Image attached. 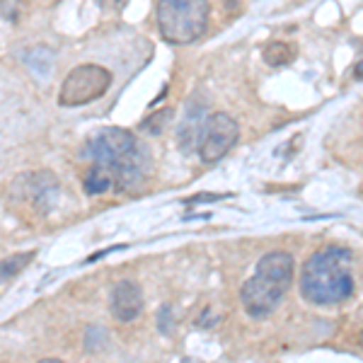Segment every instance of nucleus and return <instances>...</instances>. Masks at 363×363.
<instances>
[{
	"label": "nucleus",
	"mask_w": 363,
	"mask_h": 363,
	"mask_svg": "<svg viewBox=\"0 0 363 363\" xmlns=\"http://www.w3.org/2000/svg\"><path fill=\"white\" fill-rule=\"evenodd\" d=\"M354 78H359V80H363V56L356 61V66H354Z\"/></svg>",
	"instance_id": "15"
},
{
	"label": "nucleus",
	"mask_w": 363,
	"mask_h": 363,
	"mask_svg": "<svg viewBox=\"0 0 363 363\" xmlns=\"http://www.w3.org/2000/svg\"><path fill=\"white\" fill-rule=\"evenodd\" d=\"M201 131H203V104H194V107L189 104L184 119H182V124L177 128V140L184 153L196 148L199 138H201Z\"/></svg>",
	"instance_id": "8"
},
{
	"label": "nucleus",
	"mask_w": 363,
	"mask_h": 363,
	"mask_svg": "<svg viewBox=\"0 0 363 363\" xmlns=\"http://www.w3.org/2000/svg\"><path fill=\"white\" fill-rule=\"evenodd\" d=\"M83 186L85 191L90 196L95 194H104V191H109L114 186V172L109 169L107 165H102V162H95L90 169L85 172L83 177Z\"/></svg>",
	"instance_id": "9"
},
{
	"label": "nucleus",
	"mask_w": 363,
	"mask_h": 363,
	"mask_svg": "<svg viewBox=\"0 0 363 363\" xmlns=\"http://www.w3.org/2000/svg\"><path fill=\"white\" fill-rule=\"evenodd\" d=\"M208 0H157L155 20L162 39L174 46L194 44L208 27Z\"/></svg>",
	"instance_id": "4"
},
{
	"label": "nucleus",
	"mask_w": 363,
	"mask_h": 363,
	"mask_svg": "<svg viewBox=\"0 0 363 363\" xmlns=\"http://www.w3.org/2000/svg\"><path fill=\"white\" fill-rule=\"evenodd\" d=\"M291 284H294V257L289 252H269L259 259L255 277L245 281L240 291L245 313L250 318L272 315L281 298L291 291Z\"/></svg>",
	"instance_id": "2"
},
{
	"label": "nucleus",
	"mask_w": 363,
	"mask_h": 363,
	"mask_svg": "<svg viewBox=\"0 0 363 363\" xmlns=\"http://www.w3.org/2000/svg\"><path fill=\"white\" fill-rule=\"evenodd\" d=\"M85 155H90L95 162H102L114 172V184L121 189L140 184L145 174V157L143 148L131 131L126 128H104L87 143Z\"/></svg>",
	"instance_id": "3"
},
{
	"label": "nucleus",
	"mask_w": 363,
	"mask_h": 363,
	"mask_svg": "<svg viewBox=\"0 0 363 363\" xmlns=\"http://www.w3.org/2000/svg\"><path fill=\"white\" fill-rule=\"evenodd\" d=\"M354 257L347 247H325L308 257L301 274V294L310 306L330 308L349 301L354 294Z\"/></svg>",
	"instance_id": "1"
},
{
	"label": "nucleus",
	"mask_w": 363,
	"mask_h": 363,
	"mask_svg": "<svg viewBox=\"0 0 363 363\" xmlns=\"http://www.w3.org/2000/svg\"><path fill=\"white\" fill-rule=\"evenodd\" d=\"M143 310V291L133 281H121L112 291V315L119 322H133Z\"/></svg>",
	"instance_id": "7"
},
{
	"label": "nucleus",
	"mask_w": 363,
	"mask_h": 363,
	"mask_svg": "<svg viewBox=\"0 0 363 363\" xmlns=\"http://www.w3.org/2000/svg\"><path fill=\"white\" fill-rule=\"evenodd\" d=\"M218 199H223V196H213V194H199L194 199H189V203H199V201H218Z\"/></svg>",
	"instance_id": "14"
},
{
	"label": "nucleus",
	"mask_w": 363,
	"mask_h": 363,
	"mask_svg": "<svg viewBox=\"0 0 363 363\" xmlns=\"http://www.w3.org/2000/svg\"><path fill=\"white\" fill-rule=\"evenodd\" d=\"M112 85V73L95 63H83L73 68L66 75L58 92V104L61 107H83V104L95 102L109 90Z\"/></svg>",
	"instance_id": "5"
},
{
	"label": "nucleus",
	"mask_w": 363,
	"mask_h": 363,
	"mask_svg": "<svg viewBox=\"0 0 363 363\" xmlns=\"http://www.w3.org/2000/svg\"><path fill=\"white\" fill-rule=\"evenodd\" d=\"M238 138H240L238 121L225 112H216L203 121V131L201 138H199L196 150L201 155V160L211 165V162L223 160L233 150V145L238 143Z\"/></svg>",
	"instance_id": "6"
},
{
	"label": "nucleus",
	"mask_w": 363,
	"mask_h": 363,
	"mask_svg": "<svg viewBox=\"0 0 363 363\" xmlns=\"http://www.w3.org/2000/svg\"><path fill=\"white\" fill-rule=\"evenodd\" d=\"M172 116H174V112L169 107L155 109V114H150L148 119H143L140 128H143V131H148V133H162V131H165V126H167V121L172 119Z\"/></svg>",
	"instance_id": "12"
},
{
	"label": "nucleus",
	"mask_w": 363,
	"mask_h": 363,
	"mask_svg": "<svg viewBox=\"0 0 363 363\" xmlns=\"http://www.w3.org/2000/svg\"><path fill=\"white\" fill-rule=\"evenodd\" d=\"M294 58H296V46H291V44H286V42H272L264 49V61L272 68L289 66Z\"/></svg>",
	"instance_id": "10"
},
{
	"label": "nucleus",
	"mask_w": 363,
	"mask_h": 363,
	"mask_svg": "<svg viewBox=\"0 0 363 363\" xmlns=\"http://www.w3.org/2000/svg\"><path fill=\"white\" fill-rule=\"evenodd\" d=\"M361 339H363V332H361Z\"/></svg>",
	"instance_id": "16"
},
{
	"label": "nucleus",
	"mask_w": 363,
	"mask_h": 363,
	"mask_svg": "<svg viewBox=\"0 0 363 363\" xmlns=\"http://www.w3.org/2000/svg\"><path fill=\"white\" fill-rule=\"evenodd\" d=\"M160 322H157V327H160V332H169V306H162L160 308V318H157Z\"/></svg>",
	"instance_id": "13"
},
{
	"label": "nucleus",
	"mask_w": 363,
	"mask_h": 363,
	"mask_svg": "<svg viewBox=\"0 0 363 363\" xmlns=\"http://www.w3.org/2000/svg\"><path fill=\"white\" fill-rule=\"evenodd\" d=\"M32 259H34V252H20V255H13V257H5V259H0V284L15 279L17 274H20Z\"/></svg>",
	"instance_id": "11"
}]
</instances>
